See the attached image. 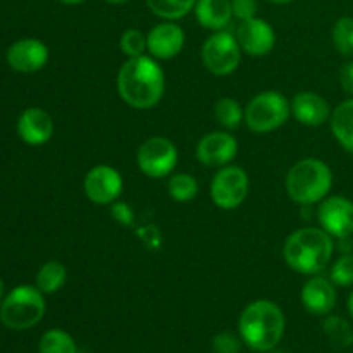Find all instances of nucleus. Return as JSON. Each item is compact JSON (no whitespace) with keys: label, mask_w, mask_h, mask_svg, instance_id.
<instances>
[{"label":"nucleus","mask_w":353,"mask_h":353,"mask_svg":"<svg viewBox=\"0 0 353 353\" xmlns=\"http://www.w3.org/2000/svg\"><path fill=\"white\" fill-rule=\"evenodd\" d=\"M317 217L326 233L347 240L353 234V202L345 196L324 199L317 210Z\"/></svg>","instance_id":"9d476101"},{"label":"nucleus","mask_w":353,"mask_h":353,"mask_svg":"<svg viewBox=\"0 0 353 353\" xmlns=\"http://www.w3.org/2000/svg\"><path fill=\"white\" fill-rule=\"evenodd\" d=\"M324 334L336 348H348L353 343V330L347 319L340 316H330L324 321Z\"/></svg>","instance_id":"5701e85b"},{"label":"nucleus","mask_w":353,"mask_h":353,"mask_svg":"<svg viewBox=\"0 0 353 353\" xmlns=\"http://www.w3.org/2000/svg\"><path fill=\"white\" fill-rule=\"evenodd\" d=\"M61 2L68 3V6H76V3H81V2H85V0H61Z\"/></svg>","instance_id":"f704fd0d"},{"label":"nucleus","mask_w":353,"mask_h":353,"mask_svg":"<svg viewBox=\"0 0 353 353\" xmlns=\"http://www.w3.org/2000/svg\"><path fill=\"white\" fill-rule=\"evenodd\" d=\"M164 71L147 55L128 59L117 72V92L133 109L155 107L164 95Z\"/></svg>","instance_id":"f257e3e1"},{"label":"nucleus","mask_w":353,"mask_h":353,"mask_svg":"<svg viewBox=\"0 0 353 353\" xmlns=\"http://www.w3.org/2000/svg\"><path fill=\"white\" fill-rule=\"evenodd\" d=\"M17 134L28 145H43L54 134V121L43 109L30 107L17 121Z\"/></svg>","instance_id":"dca6fc26"},{"label":"nucleus","mask_w":353,"mask_h":353,"mask_svg":"<svg viewBox=\"0 0 353 353\" xmlns=\"http://www.w3.org/2000/svg\"><path fill=\"white\" fill-rule=\"evenodd\" d=\"M348 312H350V316L353 317V292H352L350 299H348Z\"/></svg>","instance_id":"72a5a7b5"},{"label":"nucleus","mask_w":353,"mask_h":353,"mask_svg":"<svg viewBox=\"0 0 353 353\" xmlns=\"http://www.w3.org/2000/svg\"><path fill=\"white\" fill-rule=\"evenodd\" d=\"M195 3L196 0H147L148 9L165 21L181 19L195 7Z\"/></svg>","instance_id":"4be33fe9"},{"label":"nucleus","mask_w":353,"mask_h":353,"mask_svg":"<svg viewBox=\"0 0 353 353\" xmlns=\"http://www.w3.org/2000/svg\"><path fill=\"white\" fill-rule=\"evenodd\" d=\"M121 50L126 54L128 57H140L147 50V37L138 30H128L121 37Z\"/></svg>","instance_id":"cd10ccee"},{"label":"nucleus","mask_w":353,"mask_h":353,"mask_svg":"<svg viewBox=\"0 0 353 353\" xmlns=\"http://www.w3.org/2000/svg\"><path fill=\"white\" fill-rule=\"evenodd\" d=\"M236 40L241 50L247 52L252 57L268 55L274 48L276 33L271 24L259 17L241 21L236 30Z\"/></svg>","instance_id":"ddd939ff"},{"label":"nucleus","mask_w":353,"mask_h":353,"mask_svg":"<svg viewBox=\"0 0 353 353\" xmlns=\"http://www.w3.org/2000/svg\"><path fill=\"white\" fill-rule=\"evenodd\" d=\"M333 41L336 50L345 57H353V17L345 16L334 23Z\"/></svg>","instance_id":"bb28decb"},{"label":"nucleus","mask_w":353,"mask_h":353,"mask_svg":"<svg viewBox=\"0 0 353 353\" xmlns=\"http://www.w3.org/2000/svg\"><path fill=\"white\" fill-rule=\"evenodd\" d=\"M3 299V281L0 279V300Z\"/></svg>","instance_id":"4c0bfd02"},{"label":"nucleus","mask_w":353,"mask_h":353,"mask_svg":"<svg viewBox=\"0 0 353 353\" xmlns=\"http://www.w3.org/2000/svg\"><path fill=\"white\" fill-rule=\"evenodd\" d=\"M214 114H216V119L221 126L228 128V130H236L245 119V110L241 109L240 103L234 99H221L219 102L214 107Z\"/></svg>","instance_id":"393cba45"},{"label":"nucleus","mask_w":353,"mask_h":353,"mask_svg":"<svg viewBox=\"0 0 353 353\" xmlns=\"http://www.w3.org/2000/svg\"><path fill=\"white\" fill-rule=\"evenodd\" d=\"M333 186V172L319 159H303L290 169L286 176V192L300 205L323 202Z\"/></svg>","instance_id":"20e7f679"},{"label":"nucleus","mask_w":353,"mask_h":353,"mask_svg":"<svg viewBox=\"0 0 353 353\" xmlns=\"http://www.w3.org/2000/svg\"><path fill=\"white\" fill-rule=\"evenodd\" d=\"M43 293L37 286L21 285L14 288L0 305V321L6 327L24 331L37 326L45 316Z\"/></svg>","instance_id":"39448f33"},{"label":"nucleus","mask_w":353,"mask_h":353,"mask_svg":"<svg viewBox=\"0 0 353 353\" xmlns=\"http://www.w3.org/2000/svg\"><path fill=\"white\" fill-rule=\"evenodd\" d=\"M40 353H78L74 340L62 330H50L41 336L38 343Z\"/></svg>","instance_id":"b1692460"},{"label":"nucleus","mask_w":353,"mask_h":353,"mask_svg":"<svg viewBox=\"0 0 353 353\" xmlns=\"http://www.w3.org/2000/svg\"><path fill=\"white\" fill-rule=\"evenodd\" d=\"M241 47L236 37L226 31H216L202 47V62L216 76H228L238 68Z\"/></svg>","instance_id":"0eeeda50"},{"label":"nucleus","mask_w":353,"mask_h":353,"mask_svg":"<svg viewBox=\"0 0 353 353\" xmlns=\"http://www.w3.org/2000/svg\"><path fill=\"white\" fill-rule=\"evenodd\" d=\"M65 279H68V269L64 264L57 261L47 262L45 265H41L37 274V288L41 293L50 295V293L59 292L65 285Z\"/></svg>","instance_id":"412c9836"},{"label":"nucleus","mask_w":353,"mask_h":353,"mask_svg":"<svg viewBox=\"0 0 353 353\" xmlns=\"http://www.w3.org/2000/svg\"><path fill=\"white\" fill-rule=\"evenodd\" d=\"M212 350L214 353H240L241 343L233 333H219L214 336L212 340Z\"/></svg>","instance_id":"c756f323"},{"label":"nucleus","mask_w":353,"mask_h":353,"mask_svg":"<svg viewBox=\"0 0 353 353\" xmlns=\"http://www.w3.org/2000/svg\"><path fill=\"white\" fill-rule=\"evenodd\" d=\"M285 324V314L274 302L257 300L241 312L238 330L248 348L255 352H269L281 341Z\"/></svg>","instance_id":"7ed1b4c3"},{"label":"nucleus","mask_w":353,"mask_h":353,"mask_svg":"<svg viewBox=\"0 0 353 353\" xmlns=\"http://www.w3.org/2000/svg\"><path fill=\"white\" fill-rule=\"evenodd\" d=\"M112 214L121 224H130L133 221V212H131V209L126 203H116L112 207Z\"/></svg>","instance_id":"473e14b6"},{"label":"nucleus","mask_w":353,"mask_h":353,"mask_svg":"<svg viewBox=\"0 0 353 353\" xmlns=\"http://www.w3.org/2000/svg\"><path fill=\"white\" fill-rule=\"evenodd\" d=\"M333 236L319 228H302L290 234L283 247V257L293 271L316 276L323 272L333 257Z\"/></svg>","instance_id":"f03ea898"},{"label":"nucleus","mask_w":353,"mask_h":353,"mask_svg":"<svg viewBox=\"0 0 353 353\" xmlns=\"http://www.w3.org/2000/svg\"><path fill=\"white\" fill-rule=\"evenodd\" d=\"M302 303L314 316H326L336 305V290L331 279L316 278L309 279L302 288Z\"/></svg>","instance_id":"f3484780"},{"label":"nucleus","mask_w":353,"mask_h":353,"mask_svg":"<svg viewBox=\"0 0 353 353\" xmlns=\"http://www.w3.org/2000/svg\"><path fill=\"white\" fill-rule=\"evenodd\" d=\"M238 154V141L226 131L205 134L196 145V159L209 168H224Z\"/></svg>","instance_id":"f8f14e48"},{"label":"nucleus","mask_w":353,"mask_h":353,"mask_svg":"<svg viewBox=\"0 0 353 353\" xmlns=\"http://www.w3.org/2000/svg\"><path fill=\"white\" fill-rule=\"evenodd\" d=\"M292 112L299 123L305 126H321L331 116L326 99L314 92H300L292 100Z\"/></svg>","instance_id":"a211bd4d"},{"label":"nucleus","mask_w":353,"mask_h":353,"mask_svg":"<svg viewBox=\"0 0 353 353\" xmlns=\"http://www.w3.org/2000/svg\"><path fill=\"white\" fill-rule=\"evenodd\" d=\"M292 103L279 92H262L250 100L245 123L255 133H271L288 121Z\"/></svg>","instance_id":"423d86ee"},{"label":"nucleus","mask_w":353,"mask_h":353,"mask_svg":"<svg viewBox=\"0 0 353 353\" xmlns=\"http://www.w3.org/2000/svg\"><path fill=\"white\" fill-rule=\"evenodd\" d=\"M233 16L240 21H247L257 14V0H231Z\"/></svg>","instance_id":"7c9ffc66"},{"label":"nucleus","mask_w":353,"mask_h":353,"mask_svg":"<svg viewBox=\"0 0 353 353\" xmlns=\"http://www.w3.org/2000/svg\"><path fill=\"white\" fill-rule=\"evenodd\" d=\"M269 2H274V3H290L293 0H269Z\"/></svg>","instance_id":"e433bc0d"},{"label":"nucleus","mask_w":353,"mask_h":353,"mask_svg":"<svg viewBox=\"0 0 353 353\" xmlns=\"http://www.w3.org/2000/svg\"><path fill=\"white\" fill-rule=\"evenodd\" d=\"M331 131L338 143L353 154V99L341 102L331 114Z\"/></svg>","instance_id":"aec40b11"},{"label":"nucleus","mask_w":353,"mask_h":353,"mask_svg":"<svg viewBox=\"0 0 353 353\" xmlns=\"http://www.w3.org/2000/svg\"><path fill=\"white\" fill-rule=\"evenodd\" d=\"M47 61L48 48L34 38H23L7 50V62L17 72H37L47 64Z\"/></svg>","instance_id":"4468645a"},{"label":"nucleus","mask_w":353,"mask_h":353,"mask_svg":"<svg viewBox=\"0 0 353 353\" xmlns=\"http://www.w3.org/2000/svg\"><path fill=\"white\" fill-rule=\"evenodd\" d=\"M123 192V178L109 165H97L90 169L85 178V193L97 205H109L116 202Z\"/></svg>","instance_id":"9b49d317"},{"label":"nucleus","mask_w":353,"mask_h":353,"mask_svg":"<svg viewBox=\"0 0 353 353\" xmlns=\"http://www.w3.org/2000/svg\"><path fill=\"white\" fill-rule=\"evenodd\" d=\"M248 195V176L238 165H224L214 176L210 196L219 209L233 210L245 202Z\"/></svg>","instance_id":"1a4fd4ad"},{"label":"nucleus","mask_w":353,"mask_h":353,"mask_svg":"<svg viewBox=\"0 0 353 353\" xmlns=\"http://www.w3.org/2000/svg\"><path fill=\"white\" fill-rule=\"evenodd\" d=\"M169 195L176 202H190L199 193V183L193 176L186 174V172H178V174L171 176L168 183Z\"/></svg>","instance_id":"a878e982"},{"label":"nucleus","mask_w":353,"mask_h":353,"mask_svg":"<svg viewBox=\"0 0 353 353\" xmlns=\"http://www.w3.org/2000/svg\"><path fill=\"white\" fill-rule=\"evenodd\" d=\"M331 281L336 286L353 285V255L347 254L338 259L331 268Z\"/></svg>","instance_id":"c85d7f7f"},{"label":"nucleus","mask_w":353,"mask_h":353,"mask_svg":"<svg viewBox=\"0 0 353 353\" xmlns=\"http://www.w3.org/2000/svg\"><path fill=\"white\" fill-rule=\"evenodd\" d=\"M340 85L345 93L353 97V61L343 64V68L340 69Z\"/></svg>","instance_id":"2f4dec72"},{"label":"nucleus","mask_w":353,"mask_h":353,"mask_svg":"<svg viewBox=\"0 0 353 353\" xmlns=\"http://www.w3.org/2000/svg\"><path fill=\"white\" fill-rule=\"evenodd\" d=\"M183 45H185V33L172 21L157 24L147 34V50L155 59L168 61L176 57L183 50Z\"/></svg>","instance_id":"2eb2a0df"},{"label":"nucleus","mask_w":353,"mask_h":353,"mask_svg":"<svg viewBox=\"0 0 353 353\" xmlns=\"http://www.w3.org/2000/svg\"><path fill=\"white\" fill-rule=\"evenodd\" d=\"M138 168L152 179H161L174 171L178 164V150L168 138L152 137L138 148Z\"/></svg>","instance_id":"6e6552de"},{"label":"nucleus","mask_w":353,"mask_h":353,"mask_svg":"<svg viewBox=\"0 0 353 353\" xmlns=\"http://www.w3.org/2000/svg\"><path fill=\"white\" fill-rule=\"evenodd\" d=\"M195 16L207 30L221 31L233 17L231 0H196Z\"/></svg>","instance_id":"6ab92c4d"},{"label":"nucleus","mask_w":353,"mask_h":353,"mask_svg":"<svg viewBox=\"0 0 353 353\" xmlns=\"http://www.w3.org/2000/svg\"><path fill=\"white\" fill-rule=\"evenodd\" d=\"M105 2L114 3V6H121V3H126V2H130V0H105Z\"/></svg>","instance_id":"c9c22d12"}]
</instances>
